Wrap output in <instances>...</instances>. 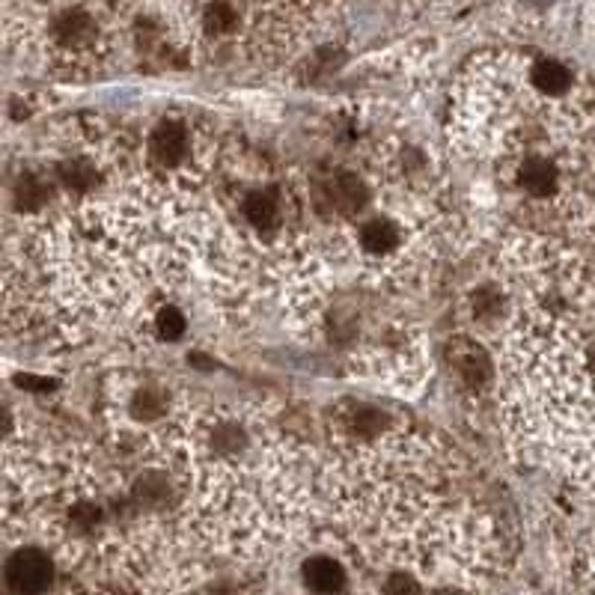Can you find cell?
Masks as SVG:
<instances>
[{
	"instance_id": "cell-6",
	"label": "cell",
	"mask_w": 595,
	"mask_h": 595,
	"mask_svg": "<svg viewBox=\"0 0 595 595\" xmlns=\"http://www.w3.org/2000/svg\"><path fill=\"white\" fill-rule=\"evenodd\" d=\"M304 584L313 593H340L346 587V569L328 554H316L304 563Z\"/></svg>"
},
{
	"instance_id": "cell-3",
	"label": "cell",
	"mask_w": 595,
	"mask_h": 595,
	"mask_svg": "<svg viewBox=\"0 0 595 595\" xmlns=\"http://www.w3.org/2000/svg\"><path fill=\"white\" fill-rule=\"evenodd\" d=\"M149 164L161 170L185 167L191 158V131L182 119H161L149 134Z\"/></svg>"
},
{
	"instance_id": "cell-5",
	"label": "cell",
	"mask_w": 595,
	"mask_h": 595,
	"mask_svg": "<svg viewBox=\"0 0 595 595\" xmlns=\"http://www.w3.org/2000/svg\"><path fill=\"white\" fill-rule=\"evenodd\" d=\"M280 206H283V200H280V194L277 191H247L244 197H241V215H244V221L250 224V227H256V230H271V227H277L280 224Z\"/></svg>"
},
{
	"instance_id": "cell-4",
	"label": "cell",
	"mask_w": 595,
	"mask_h": 595,
	"mask_svg": "<svg viewBox=\"0 0 595 595\" xmlns=\"http://www.w3.org/2000/svg\"><path fill=\"white\" fill-rule=\"evenodd\" d=\"M527 81L533 84L536 93L548 96V99H560V96H569L575 90V75L569 66L557 63V60H539L530 66L527 72Z\"/></svg>"
},
{
	"instance_id": "cell-2",
	"label": "cell",
	"mask_w": 595,
	"mask_h": 595,
	"mask_svg": "<svg viewBox=\"0 0 595 595\" xmlns=\"http://www.w3.org/2000/svg\"><path fill=\"white\" fill-rule=\"evenodd\" d=\"M6 587L15 595H39L54 584V557L42 548H18L3 566Z\"/></svg>"
},
{
	"instance_id": "cell-1",
	"label": "cell",
	"mask_w": 595,
	"mask_h": 595,
	"mask_svg": "<svg viewBox=\"0 0 595 595\" xmlns=\"http://www.w3.org/2000/svg\"><path fill=\"white\" fill-rule=\"evenodd\" d=\"M506 399L527 447L595 485V280L539 292L518 310Z\"/></svg>"
}]
</instances>
